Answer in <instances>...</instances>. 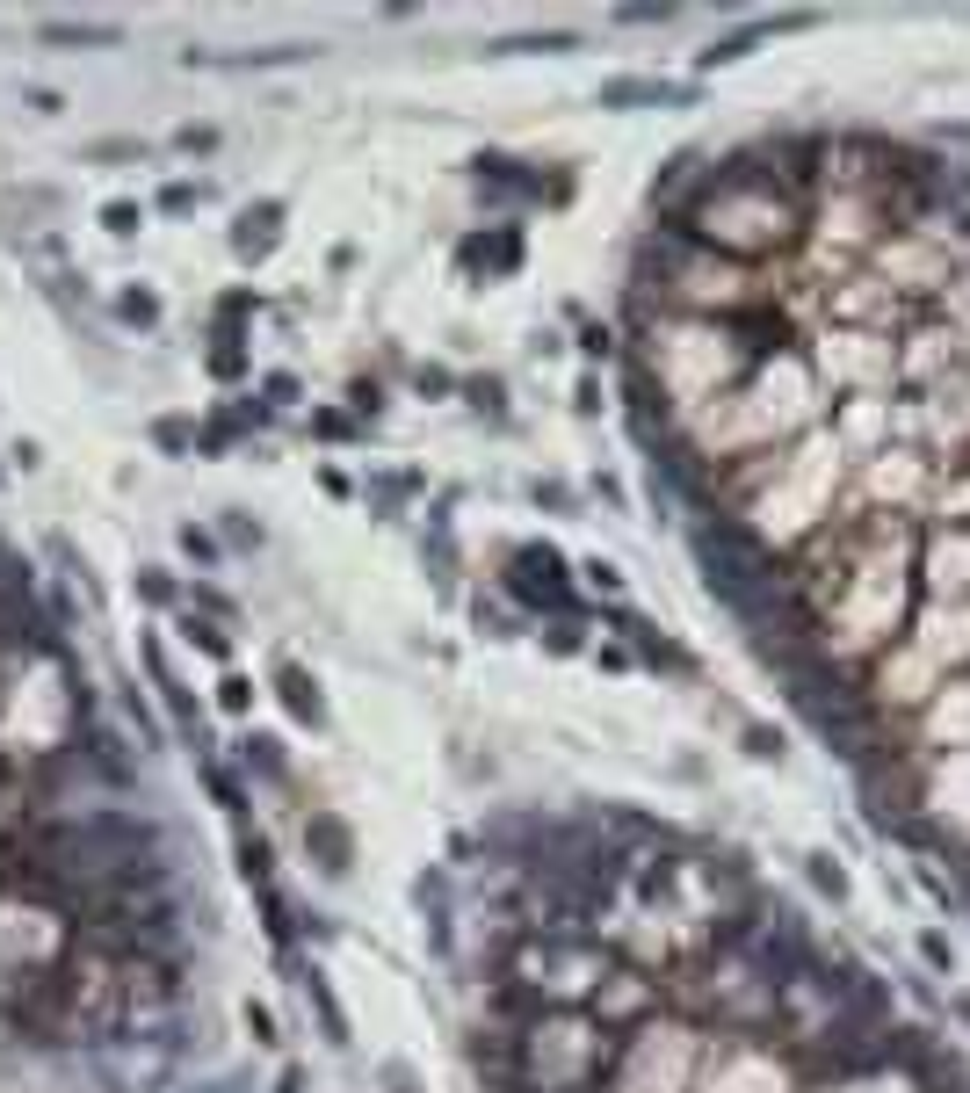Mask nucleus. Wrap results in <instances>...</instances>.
<instances>
[{"label":"nucleus","instance_id":"25","mask_svg":"<svg viewBox=\"0 0 970 1093\" xmlns=\"http://www.w3.org/2000/svg\"><path fill=\"white\" fill-rule=\"evenodd\" d=\"M283 1093H297V1072H283Z\"/></svg>","mask_w":970,"mask_h":1093},{"label":"nucleus","instance_id":"6","mask_svg":"<svg viewBox=\"0 0 970 1093\" xmlns=\"http://www.w3.org/2000/svg\"><path fill=\"white\" fill-rule=\"evenodd\" d=\"M44 44H116L109 22H44Z\"/></svg>","mask_w":970,"mask_h":1093},{"label":"nucleus","instance_id":"5","mask_svg":"<svg viewBox=\"0 0 970 1093\" xmlns=\"http://www.w3.org/2000/svg\"><path fill=\"white\" fill-rule=\"evenodd\" d=\"M276 688H283V703H290V717H297V724H319V717H326L319 688L305 681V666H276Z\"/></svg>","mask_w":970,"mask_h":1093},{"label":"nucleus","instance_id":"8","mask_svg":"<svg viewBox=\"0 0 970 1093\" xmlns=\"http://www.w3.org/2000/svg\"><path fill=\"white\" fill-rule=\"evenodd\" d=\"M312 840L326 847V869H333V876H341V869H348V833H341V826H333V818H312Z\"/></svg>","mask_w":970,"mask_h":1093},{"label":"nucleus","instance_id":"10","mask_svg":"<svg viewBox=\"0 0 970 1093\" xmlns=\"http://www.w3.org/2000/svg\"><path fill=\"white\" fill-rule=\"evenodd\" d=\"M102 225H109V232H116V239H131V232H138V225H145V210H138V203H131V196H116V203H102Z\"/></svg>","mask_w":970,"mask_h":1093},{"label":"nucleus","instance_id":"1","mask_svg":"<svg viewBox=\"0 0 970 1093\" xmlns=\"http://www.w3.org/2000/svg\"><path fill=\"white\" fill-rule=\"evenodd\" d=\"M507 587L522 594V601H551V609H565V558L551 551V543H529V551H514Z\"/></svg>","mask_w":970,"mask_h":1093},{"label":"nucleus","instance_id":"2","mask_svg":"<svg viewBox=\"0 0 970 1093\" xmlns=\"http://www.w3.org/2000/svg\"><path fill=\"white\" fill-rule=\"evenodd\" d=\"M283 239V203H247L239 210V232H232V254L239 261H268Z\"/></svg>","mask_w":970,"mask_h":1093},{"label":"nucleus","instance_id":"7","mask_svg":"<svg viewBox=\"0 0 970 1093\" xmlns=\"http://www.w3.org/2000/svg\"><path fill=\"white\" fill-rule=\"evenodd\" d=\"M116 319H124V326H160V297L153 290H124V297H116Z\"/></svg>","mask_w":970,"mask_h":1093},{"label":"nucleus","instance_id":"15","mask_svg":"<svg viewBox=\"0 0 970 1093\" xmlns=\"http://www.w3.org/2000/svg\"><path fill=\"white\" fill-rule=\"evenodd\" d=\"M239 869L247 884H268V840H239Z\"/></svg>","mask_w":970,"mask_h":1093},{"label":"nucleus","instance_id":"20","mask_svg":"<svg viewBox=\"0 0 970 1093\" xmlns=\"http://www.w3.org/2000/svg\"><path fill=\"white\" fill-rule=\"evenodd\" d=\"M153 442H160V449H189V420H160Z\"/></svg>","mask_w":970,"mask_h":1093},{"label":"nucleus","instance_id":"24","mask_svg":"<svg viewBox=\"0 0 970 1093\" xmlns=\"http://www.w3.org/2000/svg\"><path fill=\"white\" fill-rule=\"evenodd\" d=\"M811 884H818V891H833V898L847 891V884H840V869H833V862H811Z\"/></svg>","mask_w":970,"mask_h":1093},{"label":"nucleus","instance_id":"3","mask_svg":"<svg viewBox=\"0 0 970 1093\" xmlns=\"http://www.w3.org/2000/svg\"><path fill=\"white\" fill-rule=\"evenodd\" d=\"M464 268L514 276V268H522V239H514V232H471V239H464Z\"/></svg>","mask_w":970,"mask_h":1093},{"label":"nucleus","instance_id":"13","mask_svg":"<svg viewBox=\"0 0 970 1093\" xmlns=\"http://www.w3.org/2000/svg\"><path fill=\"white\" fill-rule=\"evenodd\" d=\"M203 196H210L203 181H167V189H160V210H196Z\"/></svg>","mask_w":970,"mask_h":1093},{"label":"nucleus","instance_id":"4","mask_svg":"<svg viewBox=\"0 0 970 1093\" xmlns=\"http://www.w3.org/2000/svg\"><path fill=\"white\" fill-rule=\"evenodd\" d=\"M630 102H688V87H674V80H609L601 87V109H630Z\"/></svg>","mask_w":970,"mask_h":1093},{"label":"nucleus","instance_id":"17","mask_svg":"<svg viewBox=\"0 0 970 1093\" xmlns=\"http://www.w3.org/2000/svg\"><path fill=\"white\" fill-rule=\"evenodd\" d=\"M174 145H181V153H210V145H218V131H210V124H181Z\"/></svg>","mask_w":970,"mask_h":1093},{"label":"nucleus","instance_id":"22","mask_svg":"<svg viewBox=\"0 0 970 1093\" xmlns=\"http://www.w3.org/2000/svg\"><path fill=\"white\" fill-rule=\"evenodd\" d=\"M746 753H761V761H775V753H782V739H775V732H761V724H753V732H746Z\"/></svg>","mask_w":970,"mask_h":1093},{"label":"nucleus","instance_id":"14","mask_svg":"<svg viewBox=\"0 0 970 1093\" xmlns=\"http://www.w3.org/2000/svg\"><path fill=\"white\" fill-rule=\"evenodd\" d=\"M181 630H189V645H203L210 659H225V652H232V637H225V630H210V623H196V616L181 623Z\"/></svg>","mask_w":970,"mask_h":1093},{"label":"nucleus","instance_id":"12","mask_svg":"<svg viewBox=\"0 0 970 1093\" xmlns=\"http://www.w3.org/2000/svg\"><path fill=\"white\" fill-rule=\"evenodd\" d=\"M247 768H261V775H283V746L254 732V739H247Z\"/></svg>","mask_w":970,"mask_h":1093},{"label":"nucleus","instance_id":"9","mask_svg":"<svg viewBox=\"0 0 970 1093\" xmlns=\"http://www.w3.org/2000/svg\"><path fill=\"white\" fill-rule=\"evenodd\" d=\"M464 399H471L478 413H493V420H500V413H507V384H500V377H471V384H464Z\"/></svg>","mask_w":970,"mask_h":1093},{"label":"nucleus","instance_id":"21","mask_svg":"<svg viewBox=\"0 0 970 1093\" xmlns=\"http://www.w3.org/2000/svg\"><path fill=\"white\" fill-rule=\"evenodd\" d=\"M95 160H145V145H131V138H109V145H95Z\"/></svg>","mask_w":970,"mask_h":1093},{"label":"nucleus","instance_id":"23","mask_svg":"<svg viewBox=\"0 0 970 1093\" xmlns=\"http://www.w3.org/2000/svg\"><path fill=\"white\" fill-rule=\"evenodd\" d=\"M580 348H587V355H616V341H609V326H587V333H580Z\"/></svg>","mask_w":970,"mask_h":1093},{"label":"nucleus","instance_id":"18","mask_svg":"<svg viewBox=\"0 0 970 1093\" xmlns=\"http://www.w3.org/2000/svg\"><path fill=\"white\" fill-rule=\"evenodd\" d=\"M500 51H572V37L558 29V37H507Z\"/></svg>","mask_w":970,"mask_h":1093},{"label":"nucleus","instance_id":"11","mask_svg":"<svg viewBox=\"0 0 970 1093\" xmlns=\"http://www.w3.org/2000/svg\"><path fill=\"white\" fill-rule=\"evenodd\" d=\"M348 406L377 420V413H384V384H377V377H355V384H348Z\"/></svg>","mask_w":970,"mask_h":1093},{"label":"nucleus","instance_id":"19","mask_svg":"<svg viewBox=\"0 0 970 1093\" xmlns=\"http://www.w3.org/2000/svg\"><path fill=\"white\" fill-rule=\"evenodd\" d=\"M181 551H189V558H203V565H210V558H218V543H210V536H203V529L189 522V529H181Z\"/></svg>","mask_w":970,"mask_h":1093},{"label":"nucleus","instance_id":"16","mask_svg":"<svg viewBox=\"0 0 970 1093\" xmlns=\"http://www.w3.org/2000/svg\"><path fill=\"white\" fill-rule=\"evenodd\" d=\"M138 594L153 601V609H174V580L167 572H138Z\"/></svg>","mask_w":970,"mask_h":1093}]
</instances>
